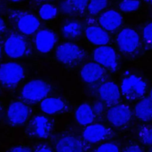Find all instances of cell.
Listing matches in <instances>:
<instances>
[{
	"mask_svg": "<svg viewBox=\"0 0 152 152\" xmlns=\"http://www.w3.org/2000/svg\"><path fill=\"white\" fill-rule=\"evenodd\" d=\"M50 84L45 80L36 79L27 82L21 90V100L27 104H34L42 102L50 94Z\"/></svg>",
	"mask_w": 152,
	"mask_h": 152,
	"instance_id": "cell-1",
	"label": "cell"
},
{
	"mask_svg": "<svg viewBox=\"0 0 152 152\" xmlns=\"http://www.w3.org/2000/svg\"><path fill=\"white\" fill-rule=\"evenodd\" d=\"M56 58L59 62L68 66H75L82 63L86 52L79 45L70 42L59 45L56 49Z\"/></svg>",
	"mask_w": 152,
	"mask_h": 152,
	"instance_id": "cell-2",
	"label": "cell"
},
{
	"mask_svg": "<svg viewBox=\"0 0 152 152\" xmlns=\"http://www.w3.org/2000/svg\"><path fill=\"white\" fill-rule=\"evenodd\" d=\"M10 21L21 34H33L38 31L40 21L34 14L21 10H12L9 14Z\"/></svg>",
	"mask_w": 152,
	"mask_h": 152,
	"instance_id": "cell-3",
	"label": "cell"
},
{
	"mask_svg": "<svg viewBox=\"0 0 152 152\" xmlns=\"http://www.w3.org/2000/svg\"><path fill=\"white\" fill-rule=\"evenodd\" d=\"M25 76L24 69L15 62H7L0 64V84L5 88H15Z\"/></svg>",
	"mask_w": 152,
	"mask_h": 152,
	"instance_id": "cell-4",
	"label": "cell"
},
{
	"mask_svg": "<svg viewBox=\"0 0 152 152\" xmlns=\"http://www.w3.org/2000/svg\"><path fill=\"white\" fill-rule=\"evenodd\" d=\"M3 50L8 58L20 59L28 55L30 48L24 36L18 33H12L5 40Z\"/></svg>",
	"mask_w": 152,
	"mask_h": 152,
	"instance_id": "cell-5",
	"label": "cell"
},
{
	"mask_svg": "<svg viewBox=\"0 0 152 152\" xmlns=\"http://www.w3.org/2000/svg\"><path fill=\"white\" fill-rule=\"evenodd\" d=\"M146 89V82L136 75H129L125 77L121 82V93L129 100L140 99L144 95Z\"/></svg>",
	"mask_w": 152,
	"mask_h": 152,
	"instance_id": "cell-6",
	"label": "cell"
},
{
	"mask_svg": "<svg viewBox=\"0 0 152 152\" xmlns=\"http://www.w3.org/2000/svg\"><path fill=\"white\" fill-rule=\"evenodd\" d=\"M53 124L48 117L37 115L33 116L28 122L26 132L34 138L46 139L50 136Z\"/></svg>",
	"mask_w": 152,
	"mask_h": 152,
	"instance_id": "cell-7",
	"label": "cell"
},
{
	"mask_svg": "<svg viewBox=\"0 0 152 152\" xmlns=\"http://www.w3.org/2000/svg\"><path fill=\"white\" fill-rule=\"evenodd\" d=\"M116 42L121 52L125 53H132L137 51L140 46V37L136 30L126 27L118 33Z\"/></svg>",
	"mask_w": 152,
	"mask_h": 152,
	"instance_id": "cell-8",
	"label": "cell"
},
{
	"mask_svg": "<svg viewBox=\"0 0 152 152\" xmlns=\"http://www.w3.org/2000/svg\"><path fill=\"white\" fill-rule=\"evenodd\" d=\"M31 109L28 104L22 100L14 101L8 107L7 119L11 125L21 126L28 121Z\"/></svg>",
	"mask_w": 152,
	"mask_h": 152,
	"instance_id": "cell-9",
	"label": "cell"
},
{
	"mask_svg": "<svg viewBox=\"0 0 152 152\" xmlns=\"http://www.w3.org/2000/svg\"><path fill=\"white\" fill-rule=\"evenodd\" d=\"M93 58L95 62L103 68L115 71L118 67V56L115 50L108 45L100 46L93 52Z\"/></svg>",
	"mask_w": 152,
	"mask_h": 152,
	"instance_id": "cell-10",
	"label": "cell"
},
{
	"mask_svg": "<svg viewBox=\"0 0 152 152\" xmlns=\"http://www.w3.org/2000/svg\"><path fill=\"white\" fill-rule=\"evenodd\" d=\"M55 147L56 152H84L83 141L71 133L60 135L56 140Z\"/></svg>",
	"mask_w": 152,
	"mask_h": 152,
	"instance_id": "cell-11",
	"label": "cell"
},
{
	"mask_svg": "<svg viewBox=\"0 0 152 152\" xmlns=\"http://www.w3.org/2000/svg\"><path fill=\"white\" fill-rule=\"evenodd\" d=\"M132 117L130 107L125 104L112 106L107 112L106 118L109 122L115 126H121L128 124Z\"/></svg>",
	"mask_w": 152,
	"mask_h": 152,
	"instance_id": "cell-12",
	"label": "cell"
},
{
	"mask_svg": "<svg viewBox=\"0 0 152 152\" xmlns=\"http://www.w3.org/2000/svg\"><path fill=\"white\" fill-rule=\"evenodd\" d=\"M121 92L118 84L111 81L102 83L98 88L100 99L107 106H113L119 102Z\"/></svg>",
	"mask_w": 152,
	"mask_h": 152,
	"instance_id": "cell-13",
	"label": "cell"
},
{
	"mask_svg": "<svg viewBox=\"0 0 152 152\" xmlns=\"http://www.w3.org/2000/svg\"><path fill=\"white\" fill-rule=\"evenodd\" d=\"M57 42L56 33L50 29L39 30L34 36V46L37 51L45 53L50 51Z\"/></svg>",
	"mask_w": 152,
	"mask_h": 152,
	"instance_id": "cell-14",
	"label": "cell"
},
{
	"mask_svg": "<svg viewBox=\"0 0 152 152\" xmlns=\"http://www.w3.org/2000/svg\"><path fill=\"white\" fill-rule=\"evenodd\" d=\"M104 68L95 62L86 63L81 68L80 75L84 82L88 84H94L101 81L104 77Z\"/></svg>",
	"mask_w": 152,
	"mask_h": 152,
	"instance_id": "cell-15",
	"label": "cell"
},
{
	"mask_svg": "<svg viewBox=\"0 0 152 152\" xmlns=\"http://www.w3.org/2000/svg\"><path fill=\"white\" fill-rule=\"evenodd\" d=\"M110 134V131L104 125L100 124L87 126L83 132V138L87 142L96 143L106 139Z\"/></svg>",
	"mask_w": 152,
	"mask_h": 152,
	"instance_id": "cell-16",
	"label": "cell"
},
{
	"mask_svg": "<svg viewBox=\"0 0 152 152\" xmlns=\"http://www.w3.org/2000/svg\"><path fill=\"white\" fill-rule=\"evenodd\" d=\"M99 26L107 31L118 30L122 24L123 18L118 11L109 10L103 12L99 17Z\"/></svg>",
	"mask_w": 152,
	"mask_h": 152,
	"instance_id": "cell-17",
	"label": "cell"
},
{
	"mask_svg": "<svg viewBox=\"0 0 152 152\" xmlns=\"http://www.w3.org/2000/svg\"><path fill=\"white\" fill-rule=\"evenodd\" d=\"M85 35L88 41L98 46L107 45L110 41V36L100 26H90L85 30Z\"/></svg>",
	"mask_w": 152,
	"mask_h": 152,
	"instance_id": "cell-18",
	"label": "cell"
},
{
	"mask_svg": "<svg viewBox=\"0 0 152 152\" xmlns=\"http://www.w3.org/2000/svg\"><path fill=\"white\" fill-rule=\"evenodd\" d=\"M40 106L44 113L49 115L60 113L67 109L65 102L59 97H46L41 102Z\"/></svg>",
	"mask_w": 152,
	"mask_h": 152,
	"instance_id": "cell-19",
	"label": "cell"
},
{
	"mask_svg": "<svg viewBox=\"0 0 152 152\" xmlns=\"http://www.w3.org/2000/svg\"><path fill=\"white\" fill-rule=\"evenodd\" d=\"M95 114L92 106L87 103L80 104L75 112V118L77 122L81 125L91 124L94 119Z\"/></svg>",
	"mask_w": 152,
	"mask_h": 152,
	"instance_id": "cell-20",
	"label": "cell"
},
{
	"mask_svg": "<svg viewBox=\"0 0 152 152\" xmlns=\"http://www.w3.org/2000/svg\"><path fill=\"white\" fill-rule=\"evenodd\" d=\"M134 113L138 119L142 121L152 119V100L145 97L139 101L134 108Z\"/></svg>",
	"mask_w": 152,
	"mask_h": 152,
	"instance_id": "cell-21",
	"label": "cell"
},
{
	"mask_svg": "<svg viewBox=\"0 0 152 152\" xmlns=\"http://www.w3.org/2000/svg\"><path fill=\"white\" fill-rule=\"evenodd\" d=\"M83 24L77 20H68L66 21L62 27V34L64 37L68 39H75L80 37L83 33Z\"/></svg>",
	"mask_w": 152,
	"mask_h": 152,
	"instance_id": "cell-22",
	"label": "cell"
},
{
	"mask_svg": "<svg viewBox=\"0 0 152 152\" xmlns=\"http://www.w3.org/2000/svg\"><path fill=\"white\" fill-rule=\"evenodd\" d=\"M57 13L58 10L56 7L48 3L42 5L39 10V17L44 20H49L55 18Z\"/></svg>",
	"mask_w": 152,
	"mask_h": 152,
	"instance_id": "cell-23",
	"label": "cell"
},
{
	"mask_svg": "<svg viewBox=\"0 0 152 152\" xmlns=\"http://www.w3.org/2000/svg\"><path fill=\"white\" fill-rule=\"evenodd\" d=\"M107 5V0H90L87 8L89 14L95 15L102 12Z\"/></svg>",
	"mask_w": 152,
	"mask_h": 152,
	"instance_id": "cell-24",
	"label": "cell"
},
{
	"mask_svg": "<svg viewBox=\"0 0 152 152\" xmlns=\"http://www.w3.org/2000/svg\"><path fill=\"white\" fill-rule=\"evenodd\" d=\"M120 10L124 12H130L137 10L140 6L139 0H122L119 3Z\"/></svg>",
	"mask_w": 152,
	"mask_h": 152,
	"instance_id": "cell-25",
	"label": "cell"
},
{
	"mask_svg": "<svg viewBox=\"0 0 152 152\" xmlns=\"http://www.w3.org/2000/svg\"><path fill=\"white\" fill-rule=\"evenodd\" d=\"M142 38L146 45L152 46V22L147 23L144 27Z\"/></svg>",
	"mask_w": 152,
	"mask_h": 152,
	"instance_id": "cell-26",
	"label": "cell"
},
{
	"mask_svg": "<svg viewBox=\"0 0 152 152\" xmlns=\"http://www.w3.org/2000/svg\"><path fill=\"white\" fill-rule=\"evenodd\" d=\"M140 138L144 144L152 145V126L144 128L140 132Z\"/></svg>",
	"mask_w": 152,
	"mask_h": 152,
	"instance_id": "cell-27",
	"label": "cell"
},
{
	"mask_svg": "<svg viewBox=\"0 0 152 152\" xmlns=\"http://www.w3.org/2000/svg\"><path fill=\"white\" fill-rule=\"evenodd\" d=\"M94 152H119L117 145L112 142H106L100 145Z\"/></svg>",
	"mask_w": 152,
	"mask_h": 152,
	"instance_id": "cell-28",
	"label": "cell"
},
{
	"mask_svg": "<svg viewBox=\"0 0 152 152\" xmlns=\"http://www.w3.org/2000/svg\"><path fill=\"white\" fill-rule=\"evenodd\" d=\"M59 8L61 11L65 14H72L77 12L71 0L62 1L59 4Z\"/></svg>",
	"mask_w": 152,
	"mask_h": 152,
	"instance_id": "cell-29",
	"label": "cell"
},
{
	"mask_svg": "<svg viewBox=\"0 0 152 152\" xmlns=\"http://www.w3.org/2000/svg\"><path fill=\"white\" fill-rule=\"evenodd\" d=\"M77 12H83L88 5L90 0H71Z\"/></svg>",
	"mask_w": 152,
	"mask_h": 152,
	"instance_id": "cell-30",
	"label": "cell"
},
{
	"mask_svg": "<svg viewBox=\"0 0 152 152\" xmlns=\"http://www.w3.org/2000/svg\"><path fill=\"white\" fill-rule=\"evenodd\" d=\"M104 103L102 100L94 102L92 106V108L95 115L102 114L104 110Z\"/></svg>",
	"mask_w": 152,
	"mask_h": 152,
	"instance_id": "cell-31",
	"label": "cell"
},
{
	"mask_svg": "<svg viewBox=\"0 0 152 152\" xmlns=\"http://www.w3.org/2000/svg\"><path fill=\"white\" fill-rule=\"evenodd\" d=\"M8 152H32L31 150L27 147L18 145L11 148Z\"/></svg>",
	"mask_w": 152,
	"mask_h": 152,
	"instance_id": "cell-32",
	"label": "cell"
},
{
	"mask_svg": "<svg viewBox=\"0 0 152 152\" xmlns=\"http://www.w3.org/2000/svg\"><path fill=\"white\" fill-rule=\"evenodd\" d=\"M124 152H142V150L138 145L132 144L128 146L124 150Z\"/></svg>",
	"mask_w": 152,
	"mask_h": 152,
	"instance_id": "cell-33",
	"label": "cell"
},
{
	"mask_svg": "<svg viewBox=\"0 0 152 152\" xmlns=\"http://www.w3.org/2000/svg\"><path fill=\"white\" fill-rule=\"evenodd\" d=\"M34 152H53V151L47 145L40 144L36 147Z\"/></svg>",
	"mask_w": 152,
	"mask_h": 152,
	"instance_id": "cell-34",
	"label": "cell"
},
{
	"mask_svg": "<svg viewBox=\"0 0 152 152\" xmlns=\"http://www.w3.org/2000/svg\"><path fill=\"white\" fill-rule=\"evenodd\" d=\"M6 29V23L4 18L0 17V34L4 33Z\"/></svg>",
	"mask_w": 152,
	"mask_h": 152,
	"instance_id": "cell-35",
	"label": "cell"
},
{
	"mask_svg": "<svg viewBox=\"0 0 152 152\" xmlns=\"http://www.w3.org/2000/svg\"><path fill=\"white\" fill-rule=\"evenodd\" d=\"M2 44L0 41V58L2 57Z\"/></svg>",
	"mask_w": 152,
	"mask_h": 152,
	"instance_id": "cell-36",
	"label": "cell"
},
{
	"mask_svg": "<svg viewBox=\"0 0 152 152\" xmlns=\"http://www.w3.org/2000/svg\"><path fill=\"white\" fill-rule=\"evenodd\" d=\"M145 2H146L147 3H148V4H152V0H144Z\"/></svg>",
	"mask_w": 152,
	"mask_h": 152,
	"instance_id": "cell-37",
	"label": "cell"
},
{
	"mask_svg": "<svg viewBox=\"0 0 152 152\" xmlns=\"http://www.w3.org/2000/svg\"><path fill=\"white\" fill-rule=\"evenodd\" d=\"M2 107L1 104L0 103V117H1V115L2 114Z\"/></svg>",
	"mask_w": 152,
	"mask_h": 152,
	"instance_id": "cell-38",
	"label": "cell"
},
{
	"mask_svg": "<svg viewBox=\"0 0 152 152\" xmlns=\"http://www.w3.org/2000/svg\"><path fill=\"white\" fill-rule=\"evenodd\" d=\"M11 2H20V1H21L23 0H9Z\"/></svg>",
	"mask_w": 152,
	"mask_h": 152,
	"instance_id": "cell-39",
	"label": "cell"
},
{
	"mask_svg": "<svg viewBox=\"0 0 152 152\" xmlns=\"http://www.w3.org/2000/svg\"><path fill=\"white\" fill-rule=\"evenodd\" d=\"M150 98L152 100V88L150 90Z\"/></svg>",
	"mask_w": 152,
	"mask_h": 152,
	"instance_id": "cell-40",
	"label": "cell"
},
{
	"mask_svg": "<svg viewBox=\"0 0 152 152\" xmlns=\"http://www.w3.org/2000/svg\"><path fill=\"white\" fill-rule=\"evenodd\" d=\"M40 1H52V0H39Z\"/></svg>",
	"mask_w": 152,
	"mask_h": 152,
	"instance_id": "cell-41",
	"label": "cell"
},
{
	"mask_svg": "<svg viewBox=\"0 0 152 152\" xmlns=\"http://www.w3.org/2000/svg\"><path fill=\"white\" fill-rule=\"evenodd\" d=\"M150 152H152V149H151V150L150 151Z\"/></svg>",
	"mask_w": 152,
	"mask_h": 152,
	"instance_id": "cell-42",
	"label": "cell"
},
{
	"mask_svg": "<svg viewBox=\"0 0 152 152\" xmlns=\"http://www.w3.org/2000/svg\"><path fill=\"white\" fill-rule=\"evenodd\" d=\"M121 1H122V0H121Z\"/></svg>",
	"mask_w": 152,
	"mask_h": 152,
	"instance_id": "cell-43",
	"label": "cell"
}]
</instances>
